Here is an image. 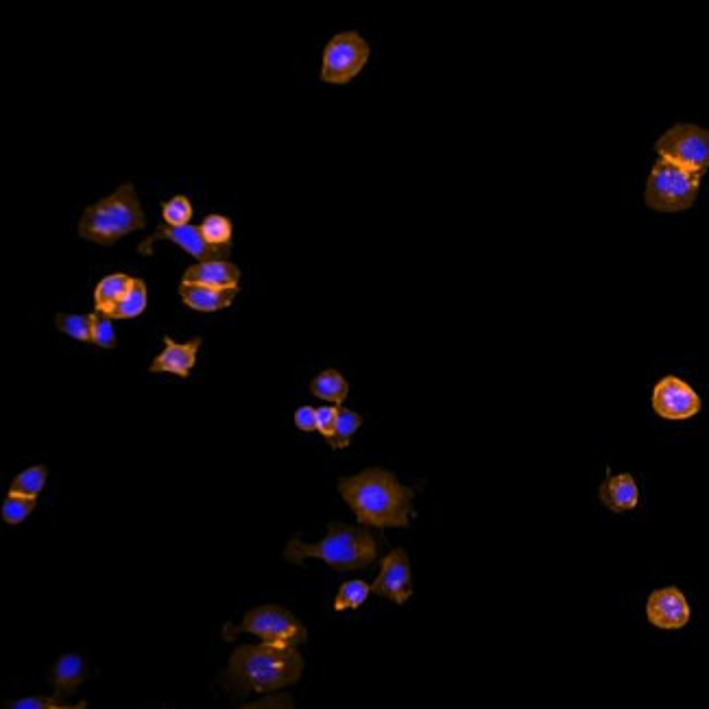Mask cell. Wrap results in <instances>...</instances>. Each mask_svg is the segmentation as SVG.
<instances>
[{"label": "cell", "mask_w": 709, "mask_h": 709, "mask_svg": "<svg viewBox=\"0 0 709 709\" xmlns=\"http://www.w3.org/2000/svg\"><path fill=\"white\" fill-rule=\"evenodd\" d=\"M201 227L203 238L208 240V245L223 249V251H232V236H234V223L230 216L225 214H208Z\"/></svg>", "instance_id": "ffe728a7"}, {"label": "cell", "mask_w": 709, "mask_h": 709, "mask_svg": "<svg viewBox=\"0 0 709 709\" xmlns=\"http://www.w3.org/2000/svg\"><path fill=\"white\" fill-rule=\"evenodd\" d=\"M653 411L668 422H683L701 413V398L686 380L679 376H664L653 387Z\"/></svg>", "instance_id": "9c48e42d"}, {"label": "cell", "mask_w": 709, "mask_h": 709, "mask_svg": "<svg viewBox=\"0 0 709 709\" xmlns=\"http://www.w3.org/2000/svg\"><path fill=\"white\" fill-rule=\"evenodd\" d=\"M369 594H371V585L369 583L360 581V579L347 581V583H343L339 587V594H336V598H334V609L336 611L358 609L369 598Z\"/></svg>", "instance_id": "cb8c5ba5"}, {"label": "cell", "mask_w": 709, "mask_h": 709, "mask_svg": "<svg viewBox=\"0 0 709 709\" xmlns=\"http://www.w3.org/2000/svg\"><path fill=\"white\" fill-rule=\"evenodd\" d=\"M92 315H57L55 326L59 332L68 334L70 339H77L83 343H92Z\"/></svg>", "instance_id": "d4e9b609"}, {"label": "cell", "mask_w": 709, "mask_h": 709, "mask_svg": "<svg viewBox=\"0 0 709 709\" xmlns=\"http://www.w3.org/2000/svg\"><path fill=\"white\" fill-rule=\"evenodd\" d=\"M201 339L195 336L186 343H177L171 336H164V350L155 356L151 363V374H175L179 378H188L192 367L197 365V354L201 347Z\"/></svg>", "instance_id": "4fadbf2b"}, {"label": "cell", "mask_w": 709, "mask_h": 709, "mask_svg": "<svg viewBox=\"0 0 709 709\" xmlns=\"http://www.w3.org/2000/svg\"><path fill=\"white\" fill-rule=\"evenodd\" d=\"M369 55V42L358 31L336 33L323 48L321 81L330 86H345L363 72Z\"/></svg>", "instance_id": "52a82bcc"}, {"label": "cell", "mask_w": 709, "mask_h": 709, "mask_svg": "<svg viewBox=\"0 0 709 709\" xmlns=\"http://www.w3.org/2000/svg\"><path fill=\"white\" fill-rule=\"evenodd\" d=\"M147 299H149L147 284H144V280L134 278V284H131L127 295L120 299V304L114 308L110 319H136V317H140L142 312H144V308H147Z\"/></svg>", "instance_id": "44dd1931"}, {"label": "cell", "mask_w": 709, "mask_h": 709, "mask_svg": "<svg viewBox=\"0 0 709 709\" xmlns=\"http://www.w3.org/2000/svg\"><path fill=\"white\" fill-rule=\"evenodd\" d=\"M134 284V278L127 273H110L94 286V312L110 317L114 308L120 304V299L127 295V291Z\"/></svg>", "instance_id": "e0dca14e"}, {"label": "cell", "mask_w": 709, "mask_h": 709, "mask_svg": "<svg viewBox=\"0 0 709 709\" xmlns=\"http://www.w3.org/2000/svg\"><path fill=\"white\" fill-rule=\"evenodd\" d=\"M598 498L614 513L633 511L640 504V487L631 474L607 476L598 489Z\"/></svg>", "instance_id": "9a60e30c"}, {"label": "cell", "mask_w": 709, "mask_h": 709, "mask_svg": "<svg viewBox=\"0 0 709 709\" xmlns=\"http://www.w3.org/2000/svg\"><path fill=\"white\" fill-rule=\"evenodd\" d=\"M144 227H147V214L140 206L138 192L134 184L125 182L112 195L83 210L77 232L88 243L112 247L120 238L140 232Z\"/></svg>", "instance_id": "277c9868"}, {"label": "cell", "mask_w": 709, "mask_h": 709, "mask_svg": "<svg viewBox=\"0 0 709 709\" xmlns=\"http://www.w3.org/2000/svg\"><path fill=\"white\" fill-rule=\"evenodd\" d=\"M339 408L341 406H321L317 408V430L323 435L328 443L334 437V428H336V419H339Z\"/></svg>", "instance_id": "f546056e"}, {"label": "cell", "mask_w": 709, "mask_h": 709, "mask_svg": "<svg viewBox=\"0 0 709 709\" xmlns=\"http://www.w3.org/2000/svg\"><path fill=\"white\" fill-rule=\"evenodd\" d=\"M158 240H171V243L188 251V254L192 258H197L199 262L227 260V256H230V251H223V249H216V247L208 245V240L203 238V234H201V227H197V225L171 227L166 223H162L158 230L153 232V236L142 240V243L138 245V254L153 256V245L158 243Z\"/></svg>", "instance_id": "30bf717a"}, {"label": "cell", "mask_w": 709, "mask_h": 709, "mask_svg": "<svg viewBox=\"0 0 709 709\" xmlns=\"http://www.w3.org/2000/svg\"><path fill=\"white\" fill-rule=\"evenodd\" d=\"M35 507H38V498L7 496L3 504V520L7 524H22L35 511Z\"/></svg>", "instance_id": "4316f807"}, {"label": "cell", "mask_w": 709, "mask_h": 709, "mask_svg": "<svg viewBox=\"0 0 709 709\" xmlns=\"http://www.w3.org/2000/svg\"><path fill=\"white\" fill-rule=\"evenodd\" d=\"M302 670L304 657L293 646L243 644L232 653L221 681L227 690L238 694H273L297 683Z\"/></svg>", "instance_id": "7a4b0ae2"}, {"label": "cell", "mask_w": 709, "mask_h": 709, "mask_svg": "<svg viewBox=\"0 0 709 709\" xmlns=\"http://www.w3.org/2000/svg\"><path fill=\"white\" fill-rule=\"evenodd\" d=\"M339 494L363 526L406 528L411 524L415 491L382 467H369L339 480Z\"/></svg>", "instance_id": "6da1fadb"}, {"label": "cell", "mask_w": 709, "mask_h": 709, "mask_svg": "<svg viewBox=\"0 0 709 709\" xmlns=\"http://www.w3.org/2000/svg\"><path fill=\"white\" fill-rule=\"evenodd\" d=\"M238 633H251L260 638L264 644L275 646H302L308 640V631L302 622H299L291 611L278 607V605H262L247 611L243 622L234 627V624H225L223 638L230 642Z\"/></svg>", "instance_id": "8992f818"}, {"label": "cell", "mask_w": 709, "mask_h": 709, "mask_svg": "<svg viewBox=\"0 0 709 709\" xmlns=\"http://www.w3.org/2000/svg\"><path fill=\"white\" fill-rule=\"evenodd\" d=\"M371 592L393 600L395 605H404L413 596V574L411 561L404 548L391 550L380 563L378 579L371 583Z\"/></svg>", "instance_id": "8fae6325"}, {"label": "cell", "mask_w": 709, "mask_h": 709, "mask_svg": "<svg viewBox=\"0 0 709 709\" xmlns=\"http://www.w3.org/2000/svg\"><path fill=\"white\" fill-rule=\"evenodd\" d=\"M690 603L679 587H659L646 600V618L657 629L677 631L690 622Z\"/></svg>", "instance_id": "7c38bea8"}, {"label": "cell", "mask_w": 709, "mask_h": 709, "mask_svg": "<svg viewBox=\"0 0 709 709\" xmlns=\"http://www.w3.org/2000/svg\"><path fill=\"white\" fill-rule=\"evenodd\" d=\"M240 288H208V286H192L179 284V297L182 302L197 312H219L230 308L238 295Z\"/></svg>", "instance_id": "2e32d148"}, {"label": "cell", "mask_w": 709, "mask_h": 709, "mask_svg": "<svg viewBox=\"0 0 709 709\" xmlns=\"http://www.w3.org/2000/svg\"><path fill=\"white\" fill-rule=\"evenodd\" d=\"M284 559L302 563L304 559H321L339 572L367 570L378 559V542L365 526H347L343 522H330L328 535L319 544H306L302 539H291L286 544Z\"/></svg>", "instance_id": "3957f363"}, {"label": "cell", "mask_w": 709, "mask_h": 709, "mask_svg": "<svg viewBox=\"0 0 709 709\" xmlns=\"http://www.w3.org/2000/svg\"><path fill=\"white\" fill-rule=\"evenodd\" d=\"M238 709H293V701H291V696H286V694H271V696H264V699H260L256 703H247Z\"/></svg>", "instance_id": "4dcf8cb0"}, {"label": "cell", "mask_w": 709, "mask_h": 709, "mask_svg": "<svg viewBox=\"0 0 709 709\" xmlns=\"http://www.w3.org/2000/svg\"><path fill=\"white\" fill-rule=\"evenodd\" d=\"M5 709H75V705H62L57 696H27L7 703Z\"/></svg>", "instance_id": "f1b7e54d"}, {"label": "cell", "mask_w": 709, "mask_h": 709, "mask_svg": "<svg viewBox=\"0 0 709 709\" xmlns=\"http://www.w3.org/2000/svg\"><path fill=\"white\" fill-rule=\"evenodd\" d=\"M75 709H88V703H86V701H81L79 705H75Z\"/></svg>", "instance_id": "d6a6232c"}, {"label": "cell", "mask_w": 709, "mask_h": 709, "mask_svg": "<svg viewBox=\"0 0 709 709\" xmlns=\"http://www.w3.org/2000/svg\"><path fill=\"white\" fill-rule=\"evenodd\" d=\"M293 709H295V707H293Z\"/></svg>", "instance_id": "836d02e7"}, {"label": "cell", "mask_w": 709, "mask_h": 709, "mask_svg": "<svg viewBox=\"0 0 709 709\" xmlns=\"http://www.w3.org/2000/svg\"><path fill=\"white\" fill-rule=\"evenodd\" d=\"M295 426L302 432H315L317 430V408L299 406L295 411Z\"/></svg>", "instance_id": "1f68e13d"}, {"label": "cell", "mask_w": 709, "mask_h": 709, "mask_svg": "<svg viewBox=\"0 0 709 709\" xmlns=\"http://www.w3.org/2000/svg\"><path fill=\"white\" fill-rule=\"evenodd\" d=\"M48 470L44 465L29 467V470L20 472L14 480H11L9 494L7 496H22V498H38L40 491L46 485Z\"/></svg>", "instance_id": "7402d4cb"}, {"label": "cell", "mask_w": 709, "mask_h": 709, "mask_svg": "<svg viewBox=\"0 0 709 709\" xmlns=\"http://www.w3.org/2000/svg\"><path fill=\"white\" fill-rule=\"evenodd\" d=\"M703 175L705 173L688 171V168L657 158L644 190L646 206L655 212L690 210L699 197Z\"/></svg>", "instance_id": "5b68a950"}, {"label": "cell", "mask_w": 709, "mask_h": 709, "mask_svg": "<svg viewBox=\"0 0 709 709\" xmlns=\"http://www.w3.org/2000/svg\"><path fill=\"white\" fill-rule=\"evenodd\" d=\"M310 391L315 398L330 402L332 406H341L347 400V393H350V382L343 378L336 369H326L310 382Z\"/></svg>", "instance_id": "d6986e66"}, {"label": "cell", "mask_w": 709, "mask_h": 709, "mask_svg": "<svg viewBox=\"0 0 709 709\" xmlns=\"http://www.w3.org/2000/svg\"><path fill=\"white\" fill-rule=\"evenodd\" d=\"M192 214H195V210H192V203L186 195H175L173 199L162 203V221L171 227L190 225Z\"/></svg>", "instance_id": "484cf974"}, {"label": "cell", "mask_w": 709, "mask_h": 709, "mask_svg": "<svg viewBox=\"0 0 709 709\" xmlns=\"http://www.w3.org/2000/svg\"><path fill=\"white\" fill-rule=\"evenodd\" d=\"M86 662L79 655H64L57 659L55 670H53V681H55V696H66L70 692H75L83 681H86Z\"/></svg>", "instance_id": "ac0fdd59"}, {"label": "cell", "mask_w": 709, "mask_h": 709, "mask_svg": "<svg viewBox=\"0 0 709 709\" xmlns=\"http://www.w3.org/2000/svg\"><path fill=\"white\" fill-rule=\"evenodd\" d=\"M655 151L659 160L683 166L688 171L705 173L709 168V129L679 123L655 142Z\"/></svg>", "instance_id": "ba28073f"}, {"label": "cell", "mask_w": 709, "mask_h": 709, "mask_svg": "<svg viewBox=\"0 0 709 709\" xmlns=\"http://www.w3.org/2000/svg\"><path fill=\"white\" fill-rule=\"evenodd\" d=\"M179 284L208 286V288H240V269L230 260L197 262L188 267Z\"/></svg>", "instance_id": "5bb4252c"}, {"label": "cell", "mask_w": 709, "mask_h": 709, "mask_svg": "<svg viewBox=\"0 0 709 709\" xmlns=\"http://www.w3.org/2000/svg\"><path fill=\"white\" fill-rule=\"evenodd\" d=\"M363 426V415L350 411V408H339V419H336L334 437L330 441V446L334 450H345L352 443V437L356 435V430Z\"/></svg>", "instance_id": "603a6c76"}, {"label": "cell", "mask_w": 709, "mask_h": 709, "mask_svg": "<svg viewBox=\"0 0 709 709\" xmlns=\"http://www.w3.org/2000/svg\"><path fill=\"white\" fill-rule=\"evenodd\" d=\"M92 317V343L105 347V350H112V347H116V330L112 326V319L101 315V312H92Z\"/></svg>", "instance_id": "83f0119b"}]
</instances>
